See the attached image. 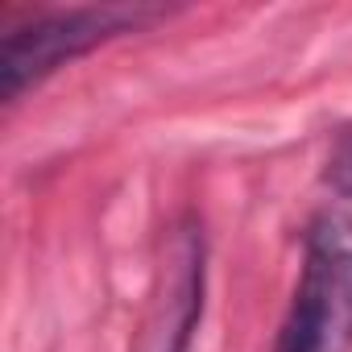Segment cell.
Instances as JSON below:
<instances>
[{"mask_svg": "<svg viewBox=\"0 0 352 352\" xmlns=\"http://www.w3.org/2000/svg\"><path fill=\"white\" fill-rule=\"evenodd\" d=\"M327 183H331L340 195H352V137H344V141H340V149L331 153Z\"/></svg>", "mask_w": 352, "mask_h": 352, "instance_id": "277c9868", "label": "cell"}, {"mask_svg": "<svg viewBox=\"0 0 352 352\" xmlns=\"http://www.w3.org/2000/svg\"><path fill=\"white\" fill-rule=\"evenodd\" d=\"M153 13L141 9H67V13H46L30 25L9 30L5 46H0V96L17 100L25 87L58 71L63 63L87 54L91 46L137 30Z\"/></svg>", "mask_w": 352, "mask_h": 352, "instance_id": "7a4b0ae2", "label": "cell"}, {"mask_svg": "<svg viewBox=\"0 0 352 352\" xmlns=\"http://www.w3.org/2000/svg\"><path fill=\"white\" fill-rule=\"evenodd\" d=\"M204 282H208L204 232L195 224H179L166 241L157 286L149 294L133 352H187L191 331L204 315Z\"/></svg>", "mask_w": 352, "mask_h": 352, "instance_id": "3957f363", "label": "cell"}, {"mask_svg": "<svg viewBox=\"0 0 352 352\" xmlns=\"http://www.w3.org/2000/svg\"><path fill=\"white\" fill-rule=\"evenodd\" d=\"M274 352H352V216L319 212L302 236V274Z\"/></svg>", "mask_w": 352, "mask_h": 352, "instance_id": "6da1fadb", "label": "cell"}]
</instances>
